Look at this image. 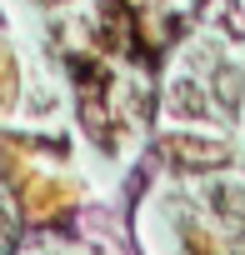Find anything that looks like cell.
I'll return each mask as SVG.
<instances>
[{"mask_svg":"<svg viewBox=\"0 0 245 255\" xmlns=\"http://www.w3.org/2000/svg\"><path fill=\"white\" fill-rule=\"evenodd\" d=\"M165 155L185 170H215V165L230 160L225 145H215V140H165Z\"/></svg>","mask_w":245,"mask_h":255,"instance_id":"6da1fadb","label":"cell"},{"mask_svg":"<svg viewBox=\"0 0 245 255\" xmlns=\"http://www.w3.org/2000/svg\"><path fill=\"white\" fill-rule=\"evenodd\" d=\"M215 100H220L230 115H240V105H245V75H240L235 65H220V70H215Z\"/></svg>","mask_w":245,"mask_h":255,"instance_id":"7a4b0ae2","label":"cell"},{"mask_svg":"<svg viewBox=\"0 0 245 255\" xmlns=\"http://www.w3.org/2000/svg\"><path fill=\"white\" fill-rule=\"evenodd\" d=\"M170 105H175V115H185V120H200V115H205V95H200L195 80H175V85H170Z\"/></svg>","mask_w":245,"mask_h":255,"instance_id":"3957f363","label":"cell"},{"mask_svg":"<svg viewBox=\"0 0 245 255\" xmlns=\"http://www.w3.org/2000/svg\"><path fill=\"white\" fill-rule=\"evenodd\" d=\"M210 205L225 220H245V190H235V185H215L210 190Z\"/></svg>","mask_w":245,"mask_h":255,"instance_id":"277c9868","label":"cell"},{"mask_svg":"<svg viewBox=\"0 0 245 255\" xmlns=\"http://www.w3.org/2000/svg\"><path fill=\"white\" fill-rule=\"evenodd\" d=\"M10 235H15V220H10V210H5V205H0V240H10Z\"/></svg>","mask_w":245,"mask_h":255,"instance_id":"5b68a950","label":"cell"},{"mask_svg":"<svg viewBox=\"0 0 245 255\" xmlns=\"http://www.w3.org/2000/svg\"><path fill=\"white\" fill-rule=\"evenodd\" d=\"M45 5H55V0H45Z\"/></svg>","mask_w":245,"mask_h":255,"instance_id":"8992f818","label":"cell"}]
</instances>
